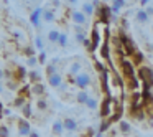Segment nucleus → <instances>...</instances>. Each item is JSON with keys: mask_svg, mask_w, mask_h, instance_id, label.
Returning a JSON list of instances; mask_svg holds the SVG:
<instances>
[{"mask_svg": "<svg viewBox=\"0 0 153 137\" xmlns=\"http://www.w3.org/2000/svg\"><path fill=\"white\" fill-rule=\"evenodd\" d=\"M0 48H2V43H0Z\"/></svg>", "mask_w": 153, "mask_h": 137, "instance_id": "40", "label": "nucleus"}, {"mask_svg": "<svg viewBox=\"0 0 153 137\" xmlns=\"http://www.w3.org/2000/svg\"><path fill=\"white\" fill-rule=\"evenodd\" d=\"M123 7H125V2H122V0H115V2H112V5H110V10H112V13H119Z\"/></svg>", "mask_w": 153, "mask_h": 137, "instance_id": "14", "label": "nucleus"}, {"mask_svg": "<svg viewBox=\"0 0 153 137\" xmlns=\"http://www.w3.org/2000/svg\"><path fill=\"white\" fill-rule=\"evenodd\" d=\"M41 17H43V8H36V10H33V13H31V23H33V27H40Z\"/></svg>", "mask_w": 153, "mask_h": 137, "instance_id": "7", "label": "nucleus"}, {"mask_svg": "<svg viewBox=\"0 0 153 137\" xmlns=\"http://www.w3.org/2000/svg\"><path fill=\"white\" fill-rule=\"evenodd\" d=\"M135 18H137V22H140V23H148V20H150V17L146 15V12L142 10V8H138V10H137Z\"/></svg>", "mask_w": 153, "mask_h": 137, "instance_id": "11", "label": "nucleus"}, {"mask_svg": "<svg viewBox=\"0 0 153 137\" xmlns=\"http://www.w3.org/2000/svg\"><path fill=\"white\" fill-rule=\"evenodd\" d=\"M41 18H43L46 23H50V22H54V20H56L54 10H48V8H46V10H43V17H41Z\"/></svg>", "mask_w": 153, "mask_h": 137, "instance_id": "13", "label": "nucleus"}, {"mask_svg": "<svg viewBox=\"0 0 153 137\" xmlns=\"http://www.w3.org/2000/svg\"><path fill=\"white\" fill-rule=\"evenodd\" d=\"M59 31L58 30H51L50 33H48V41H51V43H54V41H58L59 40Z\"/></svg>", "mask_w": 153, "mask_h": 137, "instance_id": "19", "label": "nucleus"}, {"mask_svg": "<svg viewBox=\"0 0 153 137\" xmlns=\"http://www.w3.org/2000/svg\"><path fill=\"white\" fill-rule=\"evenodd\" d=\"M35 45H36L38 50H43V40H41V37H36V38H35Z\"/></svg>", "mask_w": 153, "mask_h": 137, "instance_id": "28", "label": "nucleus"}, {"mask_svg": "<svg viewBox=\"0 0 153 137\" xmlns=\"http://www.w3.org/2000/svg\"><path fill=\"white\" fill-rule=\"evenodd\" d=\"M112 103H114L112 99H105V101H104V106H102V111H100V117H107V116H109L110 109H112V106H114Z\"/></svg>", "mask_w": 153, "mask_h": 137, "instance_id": "10", "label": "nucleus"}, {"mask_svg": "<svg viewBox=\"0 0 153 137\" xmlns=\"http://www.w3.org/2000/svg\"><path fill=\"white\" fill-rule=\"evenodd\" d=\"M36 106H38V109H40V111H45L48 107V103H46V101H43V99H40L36 103Z\"/></svg>", "mask_w": 153, "mask_h": 137, "instance_id": "26", "label": "nucleus"}, {"mask_svg": "<svg viewBox=\"0 0 153 137\" xmlns=\"http://www.w3.org/2000/svg\"><path fill=\"white\" fill-rule=\"evenodd\" d=\"M79 71H81V63L74 61V63L69 66V73L73 74V76H77V74H79Z\"/></svg>", "mask_w": 153, "mask_h": 137, "instance_id": "17", "label": "nucleus"}, {"mask_svg": "<svg viewBox=\"0 0 153 137\" xmlns=\"http://www.w3.org/2000/svg\"><path fill=\"white\" fill-rule=\"evenodd\" d=\"M94 137H102V134H100V132H97V134H96V136H94Z\"/></svg>", "mask_w": 153, "mask_h": 137, "instance_id": "38", "label": "nucleus"}, {"mask_svg": "<svg viewBox=\"0 0 153 137\" xmlns=\"http://www.w3.org/2000/svg\"><path fill=\"white\" fill-rule=\"evenodd\" d=\"M31 93L36 94V96H41V94L45 93V86H43V84H40V83L33 84V89H31Z\"/></svg>", "mask_w": 153, "mask_h": 137, "instance_id": "20", "label": "nucleus"}, {"mask_svg": "<svg viewBox=\"0 0 153 137\" xmlns=\"http://www.w3.org/2000/svg\"><path fill=\"white\" fill-rule=\"evenodd\" d=\"M132 114H133L132 117H133V119H135V121H143V117H145V114H143V111H142V109H138V111L135 109V111H133Z\"/></svg>", "mask_w": 153, "mask_h": 137, "instance_id": "23", "label": "nucleus"}, {"mask_svg": "<svg viewBox=\"0 0 153 137\" xmlns=\"http://www.w3.org/2000/svg\"><path fill=\"white\" fill-rule=\"evenodd\" d=\"M56 63V61H54ZM54 63H51V64H48L46 66V76L50 78V76H53V74H56V64Z\"/></svg>", "mask_w": 153, "mask_h": 137, "instance_id": "22", "label": "nucleus"}, {"mask_svg": "<svg viewBox=\"0 0 153 137\" xmlns=\"http://www.w3.org/2000/svg\"><path fill=\"white\" fill-rule=\"evenodd\" d=\"M36 63H38V58H35V56H30V58H28V61H27L28 66H35Z\"/></svg>", "mask_w": 153, "mask_h": 137, "instance_id": "30", "label": "nucleus"}, {"mask_svg": "<svg viewBox=\"0 0 153 137\" xmlns=\"http://www.w3.org/2000/svg\"><path fill=\"white\" fill-rule=\"evenodd\" d=\"M73 137H77V136H73Z\"/></svg>", "mask_w": 153, "mask_h": 137, "instance_id": "41", "label": "nucleus"}, {"mask_svg": "<svg viewBox=\"0 0 153 137\" xmlns=\"http://www.w3.org/2000/svg\"><path fill=\"white\" fill-rule=\"evenodd\" d=\"M74 84L77 88H81V91H86V88L91 84V76L87 73H79L74 78Z\"/></svg>", "mask_w": 153, "mask_h": 137, "instance_id": "1", "label": "nucleus"}, {"mask_svg": "<svg viewBox=\"0 0 153 137\" xmlns=\"http://www.w3.org/2000/svg\"><path fill=\"white\" fill-rule=\"evenodd\" d=\"M45 60H46V53H45V51H41L40 56H38V61H40V63H45Z\"/></svg>", "mask_w": 153, "mask_h": 137, "instance_id": "34", "label": "nucleus"}, {"mask_svg": "<svg viewBox=\"0 0 153 137\" xmlns=\"http://www.w3.org/2000/svg\"><path fill=\"white\" fill-rule=\"evenodd\" d=\"M30 109H31L30 104H27V106L23 107V114H25V117H30Z\"/></svg>", "mask_w": 153, "mask_h": 137, "instance_id": "33", "label": "nucleus"}, {"mask_svg": "<svg viewBox=\"0 0 153 137\" xmlns=\"http://www.w3.org/2000/svg\"><path fill=\"white\" fill-rule=\"evenodd\" d=\"M8 129L7 127H0V137H8Z\"/></svg>", "mask_w": 153, "mask_h": 137, "instance_id": "32", "label": "nucleus"}, {"mask_svg": "<svg viewBox=\"0 0 153 137\" xmlns=\"http://www.w3.org/2000/svg\"><path fill=\"white\" fill-rule=\"evenodd\" d=\"M133 58H135L137 63H142L143 61V55L140 53V51H137V50H135V53H133Z\"/></svg>", "mask_w": 153, "mask_h": 137, "instance_id": "27", "label": "nucleus"}, {"mask_svg": "<svg viewBox=\"0 0 153 137\" xmlns=\"http://www.w3.org/2000/svg\"><path fill=\"white\" fill-rule=\"evenodd\" d=\"M138 76L143 79V83L146 84V86H150V84H153V73H152V70L150 68H146V66H142L138 70Z\"/></svg>", "mask_w": 153, "mask_h": 137, "instance_id": "2", "label": "nucleus"}, {"mask_svg": "<svg viewBox=\"0 0 153 137\" xmlns=\"http://www.w3.org/2000/svg\"><path fill=\"white\" fill-rule=\"evenodd\" d=\"M30 78H31V81H40V73H36V71H31V73H30Z\"/></svg>", "mask_w": 153, "mask_h": 137, "instance_id": "31", "label": "nucleus"}, {"mask_svg": "<svg viewBox=\"0 0 153 137\" xmlns=\"http://www.w3.org/2000/svg\"><path fill=\"white\" fill-rule=\"evenodd\" d=\"M30 137H40V136H38V132H31Z\"/></svg>", "mask_w": 153, "mask_h": 137, "instance_id": "37", "label": "nucleus"}, {"mask_svg": "<svg viewBox=\"0 0 153 137\" xmlns=\"http://www.w3.org/2000/svg\"><path fill=\"white\" fill-rule=\"evenodd\" d=\"M87 101H89V94H87V91H79V93L76 94V103L86 104Z\"/></svg>", "mask_w": 153, "mask_h": 137, "instance_id": "15", "label": "nucleus"}, {"mask_svg": "<svg viewBox=\"0 0 153 137\" xmlns=\"http://www.w3.org/2000/svg\"><path fill=\"white\" fill-rule=\"evenodd\" d=\"M48 83H50V86H53V88H59L61 84H63V76L56 73V74H53V76L48 78Z\"/></svg>", "mask_w": 153, "mask_h": 137, "instance_id": "8", "label": "nucleus"}, {"mask_svg": "<svg viewBox=\"0 0 153 137\" xmlns=\"http://www.w3.org/2000/svg\"><path fill=\"white\" fill-rule=\"evenodd\" d=\"M2 76H4V71L0 70V79H2Z\"/></svg>", "mask_w": 153, "mask_h": 137, "instance_id": "39", "label": "nucleus"}, {"mask_svg": "<svg viewBox=\"0 0 153 137\" xmlns=\"http://www.w3.org/2000/svg\"><path fill=\"white\" fill-rule=\"evenodd\" d=\"M58 43H59V46H66L68 45V37L64 33L59 35V40H58Z\"/></svg>", "mask_w": 153, "mask_h": 137, "instance_id": "25", "label": "nucleus"}, {"mask_svg": "<svg viewBox=\"0 0 153 137\" xmlns=\"http://www.w3.org/2000/svg\"><path fill=\"white\" fill-rule=\"evenodd\" d=\"M110 124H112L110 121H102V124L99 126V132H100V134H104V132L107 130V127L110 126Z\"/></svg>", "mask_w": 153, "mask_h": 137, "instance_id": "24", "label": "nucleus"}, {"mask_svg": "<svg viewBox=\"0 0 153 137\" xmlns=\"http://www.w3.org/2000/svg\"><path fill=\"white\" fill-rule=\"evenodd\" d=\"M30 129H31L30 124H28L25 119H20V121H18V132H20L22 136H30V134H31Z\"/></svg>", "mask_w": 153, "mask_h": 137, "instance_id": "5", "label": "nucleus"}, {"mask_svg": "<svg viewBox=\"0 0 153 137\" xmlns=\"http://www.w3.org/2000/svg\"><path fill=\"white\" fill-rule=\"evenodd\" d=\"M96 70H97V71H100V73H104V71H105V70H104V66H102V63H100V61H97V63H96Z\"/></svg>", "mask_w": 153, "mask_h": 137, "instance_id": "35", "label": "nucleus"}, {"mask_svg": "<svg viewBox=\"0 0 153 137\" xmlns=\"http://www.w3.org/2000/svg\"><path fill=\"white\" fill-rule=\"evenodd\" d=\"M145 12H146V15H148V17H150V15H153V7H148Z\"/></svg>", "mask_w": 153, "mask_h": 137, "instance_id": "36", "label": "nucleus"}, {"mask_svg": "<svg viewBox=\"0 0 153 137\" xmlns=\"http://www.w3.org/2000/svg\"><path fill=\"white\" fill-rule=\"evenodd\" d=\"M51 130H53V134H54L56 137H59V136H61V132L64 130L63 121H54V122H53V129H51Z\"/></svg>", "mask_w": 153, "mask_h": 137, "instance_id": "12", "label": "nucleus"}, {"mask_svg": "<svg viewBox=\"0 0 153 137\" xmlns=\"http://www.w3.org/2000/svg\"><path fill=\"white\" fill-rule=\"evenodd\" d=\"M99 41H100V35H99V28H94V31H92V50L96 51L97 50V46H99Z\"/></svg>", "mask_w": 153, "mask_h": 137, "instance_id": "16", "label": "nucleus"}, {"mask_svg": "<svg viewBox=\"0 0 153 137\" xmlns=\"http://www.w3.org/2000/svg\"><path fill=\"white\" fill-rule=\"evenodd\" d=\"M86 107L91 111H96L97 107H99V103H97V99H94V97H89V101L86 103Z\"/></svg>", "mask_w": 153, "mask_h": 137, "instance_id": "21", "label": "nucleus"}, {"mask_svg": "<svg viewBox=\"0 0 153 137\" xmlns=\"http://www.w3.org/2000/svg\"><path fill=\"white\" fill-rule=\"evenodd\" d=\"M100 53H102L104 58H109V46H107V43L102 46V50H100Z\"/></svg>", "mask_w": 153, "mask_h": 137, "instance_id": "29", "label": "nucleus"}, {"mask_svg": "<svg viewBox=\"0 0 153 137\" xmlns=\"http://www.w3.org/2000/svg\"><path fill=\"white\" fill-rule=\"evenodd\" d=\"M63 126H64V130H68V132H74V130L77 129V122L73 117H66V119L63 121Z\"/></svg>", "mask_w": 153, "mask_h": 137, "instance_id": "6", "label": "nucleus"}, {"mask_svg": "<svg viewBox=\"0 0 153 137\" xmlns=\"http://www.w3.org/2000/svg\"><path fill=\"white\" fill-rule=\"evenodd\" d=\"M96 2H84L82 4V13L86 15V17H89V15L94 13V7H96Z\"/></svg>", "mask_w": 153, "mask_h": 137, "instance_id": "9", "label": "nucleus"}, {"mask_svg": "<svg viewBox=\"0 0 153 137\" xmlns=\"http://www.w3.org/2000/svg\"><path fill=\"white\" fill-rule=\"evenodd\" d=\"M71 20L77 27H86V15L82 13V10H74L71 13Z\"/></svg>", "mask_w": 153, "mask_h": 137, "instance_id": "4", "label": "nucleus"}, {"mask_svg": "<svg viewBox=\"0 0 153 137\" xmlns=\"http://www.w3.org/2000/svg\"><path fill=\"white\" fill-rule=\"evenodd\" d=\"M119 127H120V132H122V134H130V130H132V129H130V124L127 122V121H120Z\"/></svg>", "mask_w": 153, "mask_h": 137, "instance_id": "18", "label": "nucleus"}, {"mask_svg": "<svg viewBox=\"0 0 153 137\" xmlns=\"http://www.w3.org/2000/svg\"><path fill=\"white\" fill-rule=\"evenodd\" d=\"M122 71H123V74L128 78V81H130V79H137V78H135V70H133L132 61L123 60V61H122Z\"/></svg>", "mask_w": 153, "mask_h": 137, "instance_id": "3", "label": "nucleus"}]
</instances>
